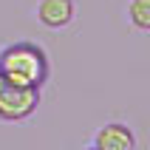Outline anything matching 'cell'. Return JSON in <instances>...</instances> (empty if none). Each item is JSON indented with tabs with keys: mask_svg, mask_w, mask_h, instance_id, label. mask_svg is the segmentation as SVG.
I'll list each match as a JSON object with an SVG mask.
<instances>
[{
	"mask_svg": "<svg viewBox=\"0 0 150 150\" xmlns=\"http://www.w3.org/2000/svg\"><path fill=\"white\" fill-rule=\"evenodd\" d=\"M91 150H133L136 147V136L125 122H108L96 130V136L88 144Z\"/></svg>",
	"mask_w": 150,
	"mask_h": 150,
	"instance_id": "3957f363",
	"label": "cell"
},
{
	"mask_svg": "<svg viewBox=\"0 0 150 150\" xmlns=\"http://www.w3.org/2000/svg\"><path fill=\"white\" fill-rule=\"evenodd\" d=\"M0 74L11 85H28V88H42L48 82L51 65L48 54L42 45L28 40H17L0 48Z\"/></svg>",
	"mask_w": 150,
	"mask_h": 150,
	"instance_id": "6da1fadb",
	"label": "cell"
},
{
	"mask_svg": "<svg viewBox=\"0 0 150 150\" xmlns=\"http://www.w3.org/2000/svg\"><path fill=\"white\" fill-rule=\"evenodd\" d=\"M34 14L45 28L57 31V28H65V25L74 23L76 17V3L74 0H37V8Z\"/></svg>",
	"mask_w": 150,
	"mask_h": 150,
	"instance_id": "277c9868",
	"label": "cell"
},
{
	"mask_svg": "<svg viewBox=\"0 0 150 150\" xmlns=\"http://www.w3.org/2000/svg\"><path fill=\"white\" fill-rule=\"evenodd\" d=\"M40 105V88L6 82L0 88V119L3 122H23Z\"/></svg>",
	"mask_w": 150,
	"mask_h": 150,
	"instance_id": "7a4b0ae2",
	"label": "cell"
},
{
	"mask_svg": "<svg viewBox=\"0 0 150 150\" xmlns=\"http://www.w3.org/2000/svg\"><path fill=\"white\" fill-rule=\"evenodd\" d=\"M3 85H6V79H3V74H0V88H3Z\"/></svg>",
	"mask_w": 150,
	"mask_h": 150,
	"instance_id": "8992f818",
	"label": "cell"
},
{
	"mask_svg": "<svg viewBox=\"0 0 150 150\" xmlns=\"http://www.w3.org/2000/svg\"><path fill=\"white\" fill-rule=\"evenodd\" d=\"M127 23L136 31H150V0H130L127 3Z\"/></svg>",
	"mask_w": 150,
	"mask_h": 150,
	"instance_id": "5b68a950",
	"label": "cell"
}]
</instances>
